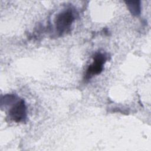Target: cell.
<instances>
[{
  "label": "cell",
  "mask_w": 151,
  "mask_h": 151,
  "mask_svg": "<svg viewBox=\"0 0 151 151\" xmlns=\"http://www.w3.org/2000/svg\"><path fill=\"white\" fill-rule=\"evenodd\" d=\"M9 116L12 120L17 123L25 121L27 119V107L23 99L15 103L9 111Z\"/></svg>",
  "instance_id": "cell-3"
},
{
  "label": "cell",
  "mask_w": 151,
  "mask_h": 151,
  "mask_svg": "<svg viewBox=\"0 0 151 151\" xmlns=\"http://www.w3.org/2000/svg\"><path fill=\"white\" fill-rule=\"evenodd\" d=\"M74 19V15L71 9H67L58 14L54 21L57 34L62 35L69 32Z\"/></svg>",
  "instance_id": "cell-1"
},
{
  "label": "cell",
  "mask_w": 151,
  "mask_h": 151,
  "mask_svg": "<svg viewBox=\"0 0 151 151\" xmlns=\"http://www.w3.org/2000/svg\"><path fill=\"white\" fill-rule=\"evenodd\" d=\"M126 4L132 15L135 17L140 15L141 12V5L140 1H126Z\"/></svg>",
  "instance_id": "cell-4"
},
{
  "label": "cell",
  "mask_w": 151,
  "mask_h": 151,
  "mask_svg": "<svg viewBox=\"0 0 151 151\" xmlns=\"http://www.w3.org/2000/svg\"><path fill=\"white\" fill-rule=\"evenodd\" d=\"M93 63L88 65L84 75V79L86 81L102 72L104 65L107 60V57L104 53L97 52L93 55Z\"/></svg>",
  "instance_id": "cell-2"
}]
</instances>
